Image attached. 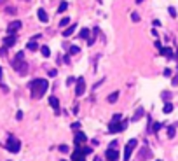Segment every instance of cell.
<instances>
[{
	"label": "cell",
	"mask_w": 178,
	"mask_h": 161,
	"mask_svg": "<svg viewBox=\"0 0 178 161\" xmlns=\"http://www.w3.org/2000/svg\"><path fill=\"white\" fill-rule=\"evenodd\" d=\"M175 135H177V128H175V126H168V137L173 139Z\"/></svg>",
	"instance_id": "cell-23"
},
{
	"label": "cell",
	"mask_w": 178,
	"mask_h": 161,
	"mask_svg": "<svg viewBox=\"0 0 178 161\" xmlns=\"http://www.w3.org/2000/svg\"><path fill=\"white\" fill-rule=\"evenodd\" d=\"M66 9H68V2H65V0H63V2H59L58 12H65V11H66Z\"/></svg>",
	"instance_id": "cell-22"
},
{
	"label": "cell",
	"mask_w": 178,
	"mask_h": 161,
	"mask_svg": "<svg viewBox=\"0 0 178 161\" xmlns=\"http://www.w3.org/2000/svg\"><path fill=\"white\" fill-rule=\"evenodd\" d=\"M5 12H7V14H16V9H12V7H7V9H5Z\"/></svg>",
	"instance_id": "cell-33"
},
{
	"label": "cell",
	"mask_w": 178,
	"mask_h": 161,
	"mask_svg": "<svg viewBox=\"0 0 178 161\" xmlns=\"http://www.w3.org/2000/svg\"><path fill=\"white\" fill-rule=\"evenodd\" d=\"M159 51H161V54H162V56H166V58H175V54H173V49H171V47H161Z\"/></svg>",
	"instance_id": "cell-13"
},
{
	"label": "cell",
	"mask_w": 178,
	"mask_h": 161,
	"mask_svg": "<svg viewBox=\"0 0 178 161\" xmlns=\"http://www.w3.org/2000/svg\"><path fill=\"white\" fill-rule=\"evenodd\" d=\"M21 28V21H12V23H9V26H7V32L11 33V35H14L18 30Z\"/></svg>",
	"instance_id": "cell-11"
},
{
	"label": "cell",
	"mask_w": 178,
	"mask_h": 161,
	"mask_svg": "<svg viewBox=\"0 0 178 161\" xmlns=\"http://www.w3.org/2000/svg\"><path fill=\"white\" fill-rule=\"evenodd\" d=\"M94 161H101V160H99V158H98V156H96V158H94Z\"/></svg>",
	"instance_id": "cell-42"
},
{
	"label": "cell",
	"mask_w": 178,
	"mask_h": 161,
	"mask_svg": "<svg viewBox=\"0 0 178 161\" xmlns=\"http://www.w3.org/2000/svg\"><path fill=\"white\" fill-rule=\"evenodd\" d=\"M49 75L54 77V75H58V72H56V70H49Z\"/></svg>",
	"instance_id": "cell-37"
},
{
	"label": "cell",
	"mask_w": 178,
	"mask_h": 161,
	"mask_svg": "<svg viewBox=\"0 0 178 161\" xmlns=\"http://www.w3.org/2000/svg\"><path fill=\"white\" fill-rule=\"evenodd\" d=\"M161 128H162V123H156V124L152 126V131H159Z\"/></svg>",
	"instance_id": "cell-30"
},
{
	"label": "cell",
	"mask_w": 178,
	"mask_h": 161,
	"mask_svg": "<svg viewBox=\"0 0 178 161\" xmlns=\"http://www.w3.org/2000/svg\"><path fill=\"white\" fill-rule=\"evenodd\" d=\"M49 105H51L53 109H59V102H58V98H56V96H51V98H49Z\"/></svg>",
	"instance_id": "cell-17"
},
{
	"label": "cell",
	"mask_w": 178,
	"mask_h": 161,
	"mask_svg": "<svg viewBox=\"0 0 178 161\" xmlns=\"http://www.w3.org/2000/svg\"><path fill=\"white\" fill-rule=\"evenodd\" d=\"M72 161H86V154L80 151V147H77V149L72 152Z\"/></svg>",
	"instance_id": "cell-10"
},
{
	"label": "cell",
	"mask_w": 178,
	"mask_h": 161,
	"mask_svg": "<svg viewBox=\"0 0 178 161\" xmlns=\"http://www.w3.org/2000/svg\"><path fill=\"white\" fill-rule=\"evenodd\" d=\"M37 16H39V20L42 21V23H47V21H49V16H47V12H45L44 9H39V11H37Z\"/></svg>",
	"instance_id": "cell-14"
},
{
	"label": "cell",
	"mask_w": 178,
	"mask_h": 161,
	"mask_svg": "<svg viewBox=\"0 0 178 161\" xmlns=\"http://www.w3.org/2000/svg\"><path fill=\"white\" fill-rule=\"evenodd\" d=\"M70 53H72V54H77V53H80L79 46H70Z\"/></svg>",
	"instance_id": "cell-27"
},
{
	"label": "cell",
	"mask_w": 178,
	"mask_h": 161,
	"mask_svg": "<svg viewBox=\"0 0 178 161\" xmlns=\"http://www.w3.org/2000/svg\"><path fill=\"white\" fill-rule=\"evenodd\" d=\"M79 37L80 39H89V30H87V28H82L80 33H79Z\"/></svg>",
	"instance_id": "cell-24"
},
{
	"label": "cell",
	"mask_w": 178,
	"mask_h": 161,
	"mask_svg": "<svg viewBox=\"0 0 178 161\" xmlns=\"http://www.w3.org/2000/svg\"><path fill=\"white\" fill-rule=\"evenodd\" d=\"M169 98H171V93H168V91H164V93H162V100H169Z\"/></svg>",
	"instance_id": "cell-31"
},
{
	"label": "cell",
	"mask_w": 178,
	"mask_h": 161,
	"mask_svg": "<svg viewBox=\"0 0 178 161\" xmlns=\"http://www.w3.org/2000/svg\"><path fill=\"white\" fill-rule=\"evenodd\" d=\"M68 23H70V18H68V16H66V18H63V20L59 21V26H66V25H68Z\"/></svg>",
	"instance_id": "cell-28"
},
{
	"label": "cell",
	"mask_w": 178,
	"mask_h": 161,
	"mask_svg": "<svg viewBox=\"0 0 178 161\" xmlns=\"http://www.w3.org/2000/svg\"><path fill=\"white\" fill-rule=\"evenodd\" d=\"M75 77H68V79H66V86H70V84H74V82H75Z\"/></svg>",
	"instance_id": "cell-34"
},
{
	"label": "cell",
	"mask_w": 178,
	"mask_h": 161,
	"mask_svg": "<svg viewBox=\"0 0 178 161\" xmlns=\"http://www.w3.org/2000/svg\"><path fill=\"white\" fill-rule=\"evenodd\" d=\"M171 84H173V86H178V74L175 75V77H173V80H171Z\"/></svg>",
	"instance_id": "cell-35"
},
{
	"label": "cell",
	"mask_w": 178,
	"mask_h": 161,
	"mask_svg": "<svg viewBox=\"0 0 178 161\" xmlns=\"http://www.w3.org/2000/svg\"><path fill=\"white\" fill-rule=\"evenodd\" d=\"M164 75H166V77H169V75H171V70H169V68H166V70H164Z\"/></svg>",
	"instance_id": "cell-38"
},
{
	"label": "cell",
	"mask_w": 178,
	"mask_h": 161,
	"mask_svg": "<svg viewBox=\"0 0 178 161\" xmlns=\"http://www.w3.org/2000/svg\"><path fill=\"white\" fill-rule=\"evenodd\" d=\"M138 145V140L136 139H131V140L126 144V149H124V161H129L131 158V152L135 151V147Z\"/></svg>",
	"instance_id": "cell-5"
},
{
	"label": "cell",
	"mask_w": 178,
	"mask_h": 161,
	"mask_svg": "<svg viewBox=\"0 0 178 161\" xmlns=\"http://www.w3.org/2000/svg\"><path fill=\"white\" fill-rule=\"evenodd\" d=\"M99 2H101V0H99Z\"/></svg>",
	"instance_id": "cell-46"
},
{
	"label": "cell",
	"mask_w": 178,
	"mask_h": 161,
	"mask_svg": "<svg viewBox=\"0 0 178 161\" xmlns=\"http://www.w3.org/2000/svg\"><path fill=\"white\" fill-rule=\"evenodd\" d=\"M74 142H75V147H79V145H82V144H86V142H87L86 133L77 130V131H75V137H74Z\"/></svg>",
	"instance_id": "cell-8"
},
{
	"label": "cell",
	"mask_w": 178,
	"mask_h": 161,
	"mask_svg": "<svg viewBox=\"0 0 178 161\" xmlns=\"http://www.w3.org/2000/svg\"><path fill=\"white\" fill-rule=\"evenodd\" d=\"M2 74H4V70H2V67H0V80H2Z\"/></svg>",
	"instance_id": "cell-40"
},
{
	"label": "cell",
	"mask_w": 178,
	"mask_h": 161,
	"mask_svg": "<svg viewBox=\"0 0 178 161\" xmlns=\"http://www.w3.org/2000/svg\"><path fill=\"white\" fill-rule=\"evenodd\" d=\"M157 161H161V160H157Z\"/></svg>",
	"instance_id": "cell-44"
},
{
	"label": "cell",
	"mask_w": 178,
	"mask_h": 161,
	"mask_svg": "<svg viewBox=\"0 0 178 161\" xmlns=\"http://www.w3.org/2000/svg\"><path fill=\"white\" fill-rule=\"evenodd\" d=\"M28 2H30V0H28Z\"/></svg>",
	"instance_id": "cell-45"
},
{
	"label": "cell",
	"mask_w": 178,
	"mask_h": 161,
	"mask_svg": "<svg viewBox=\"0 0 178 161\" xmlns=\"http://www.w3.org/2000/svg\"><path fill=\"white\" fill-rule=\"evenodd\" d=\"M12 68L19 74V75H26V72H28V63L25 61V53L19 51L16 56H14V60H12Z\"/></svg>",
	"instance_id": "cell-2"
},
{
	"label": "cell",
	"mask_w": 178,
	"mask_h": 161,
	"mask_svg": "<svg viewBox=\"0 0 178 161\" xmlns=\"http://www.w3.org/2000/svg\"><path fill=\"white\" fill-rule=\"evenodd\" d=\"M168 11H169V16H173V18H177V11H175V7H169Z\"/></svg>",
	"instance_id": "cell-32"
},
{
	"label": "cell",
	"mask_w": 178,
	"mask_h": 161,
	"mask_svg": "<svg viewBox=\"0 0 178 161\" xmlns=\"http://www.w3.org/2000/svg\"><path fill=\"white\" fill-rule=\"evenodd\" d=\"M16 117H18V119H23V112H21V110L16 114Z\"/></svg>",
	"instance_id": "cell-39"
},
{
	"label": "cell",
	"mask_w": 178,
	"mask_h": 161,
	"mask_svg": "<svg viewBox=\"0 0 178 161\" xmlns=\"http://www.w3.org/2000/svg\"><path fill=\"white\" fill-rule=\"evenodd\" d=\"M138 158H140L141 161H143V160H150V158H152V152H150V149H148L147 145H143V147L140 149V152H138Z\"/></svg>",
	"instance_id": "cell-9"
},
{
	"label": "cell",
	"mask_w": 178,
	"mask_h": 161,
	"mask_svg": "<svg viewBox=\"0 0 178 161\" xmlns=\"http://www.w3.org/2000/svg\"><path fill=\"white\" fill-rule=\"evenodd\" d=\"M58 151L59 152H63V154H66V152H70V149H68V145H65V144H61L58 147Z\"/></svg>",
	"instance_id": "cell-25"
},
{
	"label": "cell",
	"mask_w": 178,
	"mask_h": 161,
	"mask_svg": "<svg viewBox=\"0 0 178 161\" xmlns=\"http://www.w3.org/2000/svg\"><path fill=\"white\" fill-rule=\"evenodd\" d=\"M141 2H143V0H136V4H141Z\"/></svg>",
	"instance_id": "cell-43"
},
{
	"label": "cell",
	"mask_w": 178,
	"mask_h": 161,
	"mask_svg": "<svg viewBox=\"0 0 178 161\" xmlns=\"http://www.w3.org/2000/svg\"><path fill=\"white\" fill-rule=\"evenodd\" d=\"M126 126H128V119H122L120 114H115V116L112 117V121H110V124H108V130H110L112 133H117V131L126 130Z\"/></svg>",
	"instance_id": "cell-3"
},
{
	"label": "cell",
	"mask_w": 178,
	"mask_h": 161,
	"mask_svg": "<svg viewBox=\"0 0 178 161\" xmlns=\"http://www.w3.org/2000/svg\"><path fill=\"white\" fill-rule=\"evenodd\" d=\"M75 30H77V25H70L68 28H65V30H63V37H70Z\"/></svg>",
	"instance_id": "cell-15"
},
{
	"label": "cell",
	"mask_w": 178,
	"mask_h": 161,
	"mask_svg": "<svg viewBox=\"0 0 178 161\" xmlns=\"http://www.w3.org/2000/svg\"><path fill=\"white\" fill-rule=\"evenodd\" d=\"M7 151L9 152H14V154H18L19 152V149H21V142L14 137V135H9V139H7Z\"/></svg>",
	"instance_id": "cell-4"
},
{
	"label": "cell",
	"mask_w": 178,
	"mask_h": 161,
	"mask_svg": "<svg viewBox=\"0 0 178 161\" xmlns=\"http://www.w3.org/2000/svg\"><path fill=\"white\" fill-rule=\"evenodd\" d=\"M72 128H74L75 131H77V130H79V128H80V123H74V124H72Z\"/></svg>",
	"instance_id": "cell-36"
},
{
	"label": "cell",
	"mask_w": 178,
	"mask_h": 161,
	"mask_svg": "<svg viewBox=\"0 0 178 161\" xmlns=\"http://www.w3.org/2000/svg\"><path fill=\"white\" fill-rule=\"evenodd\" d=\"M143 114H145V110H143L141 107H140V109H136V112H135V116L131 117V121H133V123H136L140 117H143Z\"/></svg>",
	"instance_id": "cell-16"
},
{
	"label": "cell",
	"mask_w": 178,
	"mask_h": 161,
	"mask_svg": "<svg viewBox=\"0 0 178 161\" xmlns=\"http://www.w3.org/2000/svg\"><path fill=\"white\" fill-rule=\"evenodd\" d=\"M131 20L135 21V23H138V21H140V14H138V12H131Z\"/></svg>",
	"instance_id": "cell-29"
},
{
	"label": "cell",
	"mask_w": 178,
	"mask_h": 161,
	"mask_svg": "<svg viewBox=\"0 0 178 161\" xmlns=\"http://www.w3.org/2000/svg\"><path fill=\"white\" fill-rule=\"evenodd\" d=\"M28 88H30L32 98H33V100H39L40 96L47 91V88H49V80H47V79H33V80H30Z\"/></svg>",
	"instance_id": "cell-1"
},
{
	"label": "cell",
	"mask_w": 178,
	"mask_h": 161,
	"mask_svg": "<svg viewBox=\"0 0 178 161\" xmlns=\"http://www.w3.org/2000/svg\"><path fill=\"white\" fill-rule=\"evenodd\" d=\"M79 147H80V151H82L84 154H91V152H93V149H91V147H84V145H79Z\"/></svg>",
	"instance_id": "cell-26"
},
{
	"label": "cell",
	"mask_w": 178,
	"mask_h": 161,
	"mask_svg": "<svg viewBox=\"0 0 178 161\" xmlns=\"http://www.w3.org/2000/svg\"><path fill=\"white\" fill-rule=\"evenodd\" d=\"M16 40H18L16 35H11V33H9V35L4 39V46H5V47H12V46L16 44Z\"/></svg>",
	"instance_id": "cell-12"
},
{
	"label": "cell",
	"mask_w": 178,
	"mask_h": 161,
	"mask_svg": "<svg viewBox=\"0 0 178 161\" xmlns=\"http://www.w3.org/2000/svg\"><path fill=\"white\" fill-rule=\"evenodd\" d=\"M40 51H42V56H44V58H49V56H51V51H49V47H47V46H42V47H40Z\"/></svg>",
	"instance_id": "cell-20"
},
{
	"label": "cell",
	"mask_w": 178,
	"mask_h": 161,
	"mask_svg": "<svg viewBox=\"0 0 178 161\" xmlns=\"http://www.w3.org/2000/svg\"><path fill=\"white\" fill-rule=\"evenodd\" d=\"M117 158H119V151L115 149V142L107 149V160L108 161H117Z\"/></svg>",
	"instance_id": "cell-6"
},
{
	"label": "cell",
	"mask_w": 178,
	"mask_h": 161,
	"mask_svg": "<svg viewBox=\"0 0 178 161\" xmlns=\"http://www.w3.org/2000/svg\"><path fill=\"white\" fill-rule=\"evenodd\" d=\"M75 82H77V86H75V95H77V96H82L84 91H86V80H84V77H79Z\"/></svg>",
	"instance_id": "cell-7"
},
{
	"label": "cell",
	"mask_w": 178,
	"mask_h": 161,
	"mask_svg": "<svg viewBox=\"0 0 178 161\" xmlns=\"http://www.w3.org/2000/svg\"><path fill=\"white\" fill-rule=\"evenodd\" d=\"M5 2H7V0H0V5H2V4H5Z\"/></svg>",
	"instance_id": "cell-41"
},
{
	"label": "cell",
	"mask_w": 178,
	"mask_h": 161,
	"mask_svg": "<svg viewBox=\"0 0 178 161\" xmlns=\"http://www.w3.org/2000/svg\"><path fill=\"white\" fill-rule=\"evenodd\" d=\"M63 161H65V160H63Z\"/></svg>",
	"instance_id": "cell-47"
},
{
	"label": "cell",
	"mask_w": 178,
	"mask_h": 161,
	"mask_svg": "<svg viewBox=\"0 0 178 161\" xmlns=\"http://www.w3.org/2000/svg\"><path fill=\"white\" fill-rule=\"evenodd\" d=\"M26 47H28L30 51H37V49H39V46H37V42H35V40H33V39H32V40H30V42H28V44H26Z\"/></svg>",
	"instance_id": "cell-18"
},
{
	"label": "cell",
	"mask_w": 178,
	"mask_h": 161,
	"mask_svg": "<svg viewBox=\"0 0 178 161\" xmlns=\"http://www.w3.org/2000/svg\"><path fill=\"white\" fill-rule=\"evenodd\" d=\"M162 112H164V114H171V112H173V105H171L169 102H166V105H164Z\"/></svg>",
	"instance_id": "cell-21"
},
{
	"label": "cell",
	"mask_w": 178,
	"mask_h": 161,
	"mask_svg": "<svg viewBox=\"0 0 178 161\" xmlns=\"http://www.w3.org/2000/svg\"><path fill=\"white\" fill-rule=\"evenodd\" d=\"M117 98H119V91H114V93H112V95H110L107 100H108V103H115V102H117Z\"/></svg>",
	"instance_id": "cell-19"
}]
</instances>
